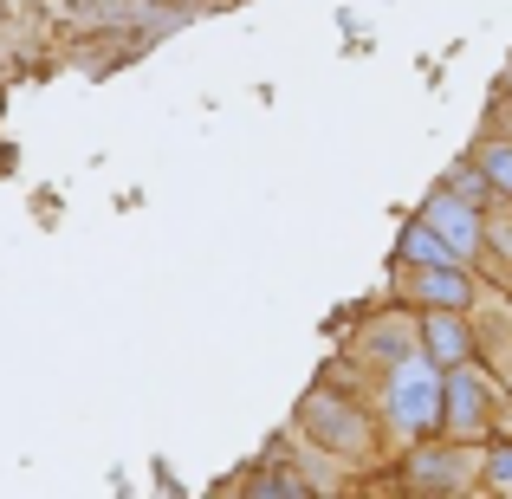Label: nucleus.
Returning <instances> with one entry per match:
<instances>
[{
  "label": "nucleus",
  "instance_id": "nucleus-2",
  "mask_svg": "<svg viewBox=\"0 0 512 499\" xmlns=\"http://www.w3.org/2000/svg\"><path fill=\"white\" fill-rule=\"evenodd\" d=\"M441 383H448V370H441L428 350H415V357L389 363L383 376H376L363 396H370V409L383 415V435L389 448H415V441L441 435Z\"/></svg>",
  "mask_w": 512,
  "mask_h": 499
},
{
  "label": "nucleus",
  "instance_id": "nucleus-14",
  "mask_svg": "<svg viewBox=\"0 0 512 499\" xmlns=\"http://www.w3.org/2000/svg\"><path fill=\"white\" fill-rule=\"evenodd\" d=\"M487 370H493V376H500V383H506V396H512V350H506V357H500V363H487Z\"/></svg>",
  "mask_w": 512,
  "mask_h": 499
},
{
  "label": "nucleus",
  "instance_id": "nucleus-8",
  "mask_svg": "<svg viewBox=\"0 0 512 499\" xmlns=\"http://www.w3.org/2000/svg\"><path fill=\"white\" fill-rule=\"evenodd\" d=\"M480 260H474V273L487 279V286H506L512 292V195H493L487 201V214H480Z\"/></svg>",
  "mask_w": 512,
  "mask_h": 499
},
{
  "label": "nucleus",
  "instance_id": "nucleus-6",
  "mask_svg": "<svg viewBox=\"0 0 512 499\" xmlns=\"http://www.w3.org/2000/svg\"><path fill=\"white\" fill-rule=\"evenodd\" d=\"M415 350H422V318H415V305H402V312H383V318H370V325H357V337H350V370L370 389L389 363L415 357Z\"/></svg>",
  "mask_w": 512,
  "mask_h": 499
},
{
  "label": "nucleus",
  "instance_id": "nucleus-5",
  "mask_svg": "<svg viewBox=\"0 0 512 499\" xmlns=\"http://www.w3.org/2000/svg\"><path fill=\"white\" fill-rule=\"evenodd\" d=\"M396 299L415 305V312H435V305H448V312H467V305L480 299V273L467 260H435V266H415V260H396Z\"/></svg>",
  "mask_w": 512,
  "mask_h": 499
},
{
  "label": "nucleus",
  "instance_id": "nucleus-7",
  "mask_svg": "<svg viewBox=\"0 0 512 499\" xmlns=\"http://www.w3.org/2000/svg\"><path fill=\"white\" fill-rule=\"evenodd\" d=\"M480 214H487V208L461 201L454 188H441V182L428 188V201H422V221L435 227V234H441V247H448L454 260H467V266L480 260V240H487V234H480Z\"/></svg>",
  "mask_w": 512,
  "mask_h": 499
},
{
  "label": "nucleus",
  "instance_id": "nucleus-13",
  "mask_svg": "<svg viewBox=\"0 0 512 499\" xmlns=\"http://www.w3.org/2000/svg\"><path fill=\"white\" fill-rule=\"evenodd\" d=\"M441 188H454V195H461V201H474V208H487V201H493V182L480 175L474 156H467V163H454L448 175H441Z\"/></svg>",
  "mask_w": 512,
  "mask_h": 499
},
{
  "label": "nucleus",
  "instance_id": "nucleus-3",
  "mask_svg": "<svg viewBox=\"0 0 512 499\" xmlns=\"http://www.w3.org/2000/svg\"><path fill=\"white\" fill-rule=\"evenodd\" d=\"M500 396H506V383L480 357L454 363L448 383H441V435L448 441H480V448H487L493 428H500Z\"/></svg>",
  "mask_w": 512,
  "mask_h": 499
},
{
  "label": "nucleus",
  "instance_id": "nucleus-1",
  "mask_svg": "<svg viewBox=\"0 0 512 499\" xmlns=\"http://www.w3.org/2000/svg\"><path fill=\"white\" fill-rule=\"evenodd\" d=\"M292 428H299L305 448H318L338 467H383V461H396V448H389V435H383V415L370 409L363 389H344L338 376H325L318 389H305Z\"/></svg>",
  "mask_w": 512,
  "mask_h": 499
},
{
  "label": "nucleus",
  "instance_id": "nucleus-15",
  "mask_svg": "<svg viewBox=\"0 0 512 499\" xmlns=\"http://www.w3.org/2000/svg\"><path fill=\"white\" fill-rule=\"evenodd\" d=\"M506 91H512V65H506Z\"/></svg>",
  "mask_w": 512,
  "mask_h": 499
},
{
  "label": "nucleus",
  "instance_id": "nucleus-10",
  "mask_svg": "<svg viewBox=\"0 0 512 499\" xmlns=\"http://www.w3.org/2000/svg\"><path fill=\"white\" fill-rule=\"evenodd\" d=\"M467 156H474L480 175L493 182V195H512V137H474Z\"/></svg>",
  "mask_w": 512,
  "mask_h": 499
},
{
  "label": "nucleus",
  "instance_id": "nucleus-4",
  "mask_svg": "<svg viewBox=\"0 0 512 499\" xmlns=\"http://www.w3.org/2000/svg\"><path fill=\"white\" fill-rule=\"evenodd\" d=\"M396 461H402V487H409V493L454 499V493H480V467H487V448H480V441L428 435V441H415V448H402Z\"/></svg>",
  "mask_w": 512,
  "mask_h": 499
},
{
  "label": "nucleus",
  "instance_id": "nucleus-12",
  "mask_svg": "<svg viewBox=\"0 0 512 499\" xmlns=\"http://www.w3.org/2000/svg\"><path fill=\"white\" fill-rule=\"evenodd\" d=\"M480 493H512V435L487 441V467H480Z\"/></svg>",
  "mask_w": 512,
  "mask_h": 499
},
{
  "label": "nucleus",
  "instance_id": "nucleus-9",
  "mask_svg": "<svg viewBox=\"0 0 512 499\" xmlns=\"http://www.w3.org/2000/svg\"><path fill=\"white\" fill-rule=\"evenodd\" d=\"M422 318V350L441 363V370H454V363L480 357L474 350V325H467V312H448V305H435V312H415Z\"/></svg>",
  "mask_w": 512,
  "mask_h": 499
},
{
  "label": "nucleus",
  "instance_id": "nucleus-11",
  "mask_svg": "<svg viewBox=\"0 0 512 499\" xmlns=\"http://www.w3.org/2000/svg\"><path fill=\"white\" fill-rule=\"evenodd\" d=\"M396 260H415V266H435V260H454V253L441 247V234H435V227L422 221V214H415V221L402 227V247H396Z\"/></svg>",
  "mask_w": 512,
  "mask_h": 499
}]
</instances>
